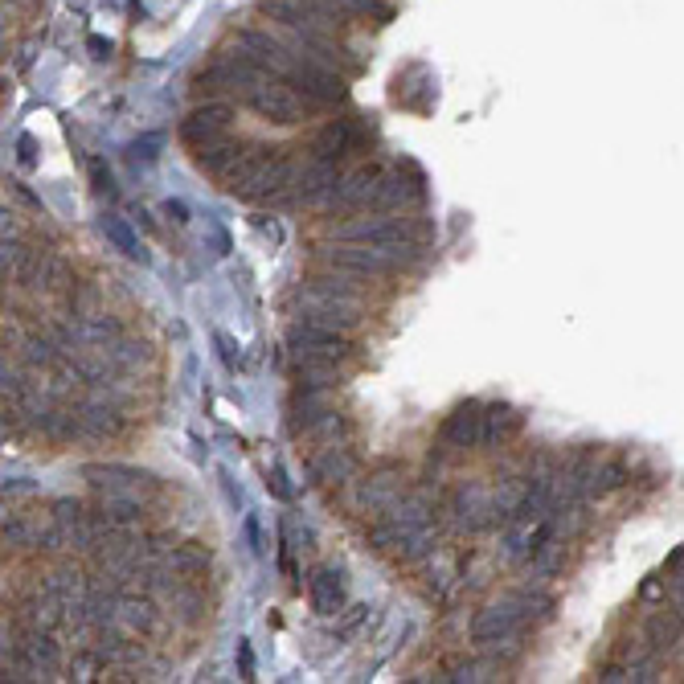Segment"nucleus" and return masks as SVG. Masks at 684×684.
I'll list each match as a JSON object with an SVG mask.
<instances>
[{
	"instance_id": "obj_1",
	"label": "nucleus",
	"mask_w": 684,
	"mask_h": 684,
	"mask_svg": "<svg viewBox=\"0 0 684 684\" xmlns=\"http://www.w3.org/2000/svg\"><path fill=\"white\" fill-rule=\"evenodd\" d=\"M263 17H271L283 33H291L295 46L308 50L312 58H320V62H328L336 70H349V74L361 70V62L349 54L345 41H340L349 33V25L316 13L312 5H304V0H263Z\"/></svg>"
},
{
	"instance_id": "obj_2",
	"label": "nucleus",
	"mask_w": 684,
	"mask_h": 684,
	"mask_svg": "<svg viewBox=\"0 0 684 684\" xmlns=\"http://www.w3.org/2000/svg\"><path fill=\"white\" fill-rule=\"evenodd\" d=\"M435 529H431V508L422 500H398L381 512V521L369 525V545L381 553H394L398 562H418L435 549Z\"/></svg>"
},
{
	"instance_id": "obj_3",
	"label": "nucleus",
	"mask_w": 684,
	"mask_h": 684,
	"mask_svg": "<svg viewBox=\"0 0 684 684\" xmlns=\"http://www.w3.org/2000/svg\"><path fill=\"white\" fill-rule=\"evenodd\" d=\"M414 242L406 246H365V242H328L320 246V259L332 271L345 275H361V279H377V275H394L402 271V263L410 259Z\"/></svg>"
},
{
	"instance_id": "obj_4",
	"label": "nucleus",
	"mask_w": 684,
	"mask_h": 684,
	"mask_svg": "<svg viewBox=\"0 0 684 684\" xmlns=\"http://www.w3.org/2000/svg\"><path fill=\"white\" fill-rule=\"evenodd\" d=\"M287 349H291L295 365H340V361L353 357V340H349V332H340V328L295 320L287 328Z\"/></svg>"
},
{
	"instance_id": "obj_5",
	"label": "nucleus",
	"mask_w": 684,
	"mask_h": 684,
	"mask_svg": "<svg viewBox=\"0 0 684 684\" xmlns=\"http://www.w3.org/2000/svg\"><path fill=\"white\" fill-rule=\"evenodd\" d=\"M267 82V70L254 66L246 54H226V58H213L197 78H193V91L197 95H234L246 99L254 87Z\"/></svg>"
},
{
	"instance_id": "obj_6",
	"label": "nucleus",
	"mask_w": 684,
	"mask_h": 684,
	"mask_svg": "<svg viewBox=\"0 0 684 684\" xmlns=\"http://www.w3.org/2000/svg\"><path fill=\"white\" fill-rule=\"evenodd\" d=\"M242 103H246L254 115H259V119L275 123V127H295V123H304L312 111H320L312 99H304L295 87H287L283 78H267L263 87H254Z\"/></svg>"
},
{
	"instance_id": "obj_7",
	"label": "nucleus",
	"mask_w": 684,
	"mask_h": 684,
	"mask_svg": "<svg viewBox=\"0 0 684 684\" xmlns=\"http://www.w3.org/2000/svg\"><path fill=\"white\" fill-rule=\"evenodd\" d=\"M332 238L336 242H365V246H406L414 238V226L406 218H394L390 209H373V213L365 209L357 218L340 222L332 230Z\"/></svg>"
},
{
	"instance_id": "obj_8",
	"label": "nucleus",
	"mask_w": 684,
	"mask_h": 684,
	"mask_svg": "<svg viewBox=\"0 0 684 684\" xmlns=\"http://www.w3.org/2000/svg\"><path fill=\"white\" fill-rule=\"evenodd\" d=\"M295 304H299V320L308 324H324V328H340V332H353L361 324V312L365 304L361 299H345V295H328V291H316V287H295Z\"/></svg>"
},
{
	"instance_id": "obj_9",
	"label": "nucleus",
	"mask_w": 684,
	"mask_h": 684,
	"mask_svg": "<svg viewBox=\"0 0 684 684\" xmlns=\"http://www.w3.org/2000/svg\"><path fill=\"white\" fill-rule=\"evenodd\" d=\"M373 144V123L369 119H332L312 136V156L345 160L353 152H365Z\"/></svg>"
},
{
	"instance_id": "obj_10",
	"label": "nucleus",
	"mask_w": 684,
	"mask_h": 684,
	"mask_svg": "<svg viewBox=\"0 0 684 684\" xmlns=\"http://www.w3.org/2000/svg\"><path fill=\"white\" fill-rule=\"evenodd\" d=\"M381 177L386 168L377 164H361L353 173H345V181L336 185V193L328 197V213H365V209H377V193H381Z\"/></svg>"
},
{
	"instance_id": "obj_11",
	"label": "nucleus",
	"mask_w": 684,
	"mask_h": 684,
	"mask_svg": "<svg viewBox=\"0 0 684 684\" xmlns=\"http://www.w3.org/2000/svg\"><path fill=\"white\" fill-rule=\"evenodd\" d=\"M82 476L91 480L95 492H156L160 480L152 472H144V467H127V463H87L82 467Z\"/></svg>"
},
{
	"instance_id": "obj_12",
	"label": "nucleus",
	"mask_w": 684,
	"mask_h": 684,
	"mask_svg": "<svg viewBox=\"0 0 684 684\" xmlns=\"http://www.w3.org/2000/svg\"><path fill=\"white\" fill-rule=\"evenodd\" d=\"M340 181H345V173H340V160L312 156L308 164H299V177H295V201H304V205H320V209H324Z\"/></svg>"
},
{
	"instance_id": "obj_13",
	"label": "nucleus",
	"mask_w": 684,
	"mask_h": 684,
	"mask_svg": "<svg viewBox=\"0 0 684 684\" xmlns=\"http://www.w3.org/2000/svg\"><path fill=\"white\" fill-rule=\"evenodd\" d=\"M230 127H234V107L230 103H205V107H193L181 119V140L189 148H197V144L230 136Z\"/></svg>"
},
{
	"instance_id": "obj_14",
	"label": "nucleus",
	"mask_w": 684,
	"mask_h": 684,
	"mask_svg": "<svg viewBox=\"0 0 684 684\" xmlns=\"http://www.w3.org/2000/svg\"><path fill=\"white\" fill-rule=\"evenodd\" d=\"M160 598L156 594H136V590H127L123 586V598H119V627L123 631H132L136 639H152V635H160Z\"/></svg>"
},
{
	"instance_id": "obj_15",
	"label": "nucleus",
	"mask_w": 684,
	"mask_h": 684,
	"mask_svg": "<svg viewBox=\"0 0 684 684\" xmlns=\"http://www.w3.org/2000/svg\"><path fill=\"white\" fill-rule=\"evenodd\" d=\"M484 439V410L480 402H463L439 431V447L443 451H472Z\"/></svg>"
},
{
	"instance_id": "obj_16",
	"label": "nucleus",
	"mask_w": 684,
	"mask_h": 684,
	"mask_svg": "<svg viewBox=\"0 0 684 684\" xmlns=\"http://www.w3.org/2000/svg\"><path fill=\"white\" fill-rule=\"evenodd\" d=\"M406 496V476L402 467H381L369 480H361V492H357V504L369 508V512H386L390 504H398Z\"/></svg>"
},
{
	"instance_id": "obj_17",
	"label": "nucleus",
	"mask_w": 684,
	"mask_h": 684,
	"mask_svg": "<svg viewBox=\"0 0 684 684\" xmlns=\"http://www.w3.org/2000/svg\"><path fill=\"white\" fill-rule=\"evenodd\" d=\"M353 472H357V455L340 443H324L308 463V476L316 484H345V480H353Z\"/></svg>"
},
{
	"instance_id": "obj_18",
	"label": "nucleus",
	"mask_w": 684,
	"mask_h": 684,
	"mask_svg": "<svg viewBox=\"0 0 684 684\" xmlns=\"http://www.w3.org/2000/svg\"><path fill=\"white\" fill-rule=\"evenodd\" d=\"M242 152H246V144H242V140L222 136V140L197 144V148H193V164L201 168V173H209V177H226L230 168L238 164V156H242Z\"/></svg>"
},
{
	"instance_id": "obj_19",
	"label": "nucleus",
	"mask_w": 684,
	"mask_h": 684,
	"mask_svg": "<svg viewBox=\"0 0 684 684\" xmlns=\"http://www.w3.org/2000/svg\"><path fill=\"white\" fill-rule=\"evenodd\" d=\"M308 598H312V607L320 615H340V607H345V582H340V570H332V566L312 570Z\"/></svg>"
},
{
	"instance_id": "obj_20",
	"label": "nucleus",
	"mask_w": 684,
	"mask_h": 684,
	"mask_svg": "<svg viewBox=\"0 0 684 684\" xmlns=\"http://www.w3.org/2000/svg\"><path fill=\"white\" fill-rule=\"evenodd\" d=\"M99 353L107 357V365H111L115 373H132V369H140V365L152 361L148 345H144V340H136V336H115L111 345H103Z\"/></svg>"
},
{
	"instance_id": "obj_21",
	"label": "nucleus",
	"mask_w": 684,
	"mask_h": 684,
	"mask_svg": "<svg viewBox=\"0 0 684 684\" xmlns=\"http://www.w3.org/2000/svg\"><path fill=\"white\" fill-rule=\"evenodd\" d=\"M74 410L82 418V435L87 439H107L123 426V418H119V410L111 402H78Z\"/></svg>"
},
{
	"instance_id": "obj_22",
	"label": "nucleus",
	"mask_w": 684,
	"mask_h": 684,
	"mask_svg": "<svg viewBox=\"0 0 684 684\" xmlns=\"http://www.w3.org/2000/svg\"><path fill=\"white\" fill-rule=\"evenodd\" d=\"M99 230H103V238H107L115 250H123V254H127V259L148 263V250H144V242L136 238V230L127 226L123 218H115V213H103V218H99Z\"/></svg>"
},
{
	"instance_id": "obj_23",
	"label": "nucleus",
	"mask_w": 684,
	"mask_h": 684,
	"mask_svg": "<svg viewBox=\"0 0 684 684\" xmlns=\"http://www.w3.org/2000/svg\"><path fill=\"white\" fill-rule=\"evenodd\" d=\"M680 631H684L680 611H652V615H648V627H644L652 652H668L676 639H680Z\"/></svg>"
},
{
	"instance_id": "obj_24",
	"label": "nucleus",
	"mask_w": 684,
	"mask_h": 684,
	"mask_svg": "<svg viewBox=\"0 0 684 684\" xmlns=\"http://www.w3.org/2000/svg\"><path fill=\"white\" fill-rule=\"evenodd\" d=\"M164 566L185 574V578H205L209 574V549H201V545H173L164 553Z\"/></svg>"
},
{
	"instance_id": "obj_25",
	"label": "nucleus",
	"mask_w": 684,
	"mask_h": 684,
	"mask_svg": "<svg viewBox=\"0 0 684 684\" xmlns=\"http://www.w3.org/2000/svg\"><path fill=\"white\" fill-rule=\"evenodd\" d=\"M517 431H521V414L512 410V406H488L484 410V439L480 443L500 447L508 435H517Z\"/></svg>"
},
{
	"instance_id": "obj_26",
	"label": "nucleus",
	"mask_w": 684,
	"mask_h": 684,
	"mask_svg": "<svg viewBox=\"0 0 684 684\" xmlns=\"http://www.w3.org/2000/svg\"><path fill=\"white\" fill-rule=\"evenodd\" d=\"M33 537H37V521H29L25 512H5V545L33 549Z\"/></svg>"
},
{
	"instance_id": "obj_27",
	"label": "nucleus",
	"mask_w": 684,
	"mask_h": 684,
	"mask_svg": "<svg viewBox=\"0 0 684 684\" xmlns=\"http://www.w3.org/2000/svg\"><path fill=\"white\" fill-rule=\"evenodd\" d=\"M91 177H95V193H115V185H111V173H107V168L99 164V160H91Z\"/></svg>"
},
{
	"instance_id": "obj_28",
	"label": "nucleus",
	"mask_w": 684,
	"mask_h": 684,
	"mask_svg": "<svg viewBox=\"0 0 684 684\" xmlns=\"http://www.w3.org/2000/svg\"><path fill=\"white\" fill-rule=\"evenodd\" d=\"M238 664H242V680H254V652H250L246 639L238 644Z\"/></svg>"
},
{
	"instance_id": "obj_29",
	"label": "nucleus",
	"mask_w": 684,
	"mask_h": 684,
	"mask_svg": "<svg viewBox=\"0 0 684 684\" xmlns=\"http://www.w3.org/2000/svg\"><path fill=\"white\" fill-rule=\"evenodd\" d=\"M267 488H271L279 500H291V488L283 484V476H279V472H271V476H267Z\"/></svg>"
},
{
	"instance_id": "obj_30",
	"label": "nucleus",
	"mask_w": 684,
	"mask_h": 684,
	"mask_svg": "<svg viewBox=\"0 0 684 684\" xmlns=\"http://www.w3.org/2000/svg\"><path fill=\"white\" fill-rule=\"evenodd\" d=\"M164 213H168V218H173V222H189V209H185V201H168V205H164Z\"/></svg>"
},
{
	"instance_id": "obj_31",
	"label": "nucleus",
	"mask_w": 684,
	"mask_h": 684,
	"mask_svg": "<svg viewBox=\"0 0 684 684\" xmlns=\"http://www.w3.org/2000/svg\"><path fill=\"white\" fill-rule=\"evenodd\" d=\"M152 148H156V140H144V144H132V160H152V156H156Z\"/></svg>"
},
{
	"instance_id": "obj_32",
	"label": "nucleus",
	"mask_w": 684,
	"mask_h": 684,
	"mask_svg": "<svg viewBox=\"0 0 684 684\" xmlns=\"http://www.w3.org/2000/svg\"><path fill=\"white\" fill-rule=\"evenodd\" d=\"M218 349H222V361H226L230 369H238V357H234V345H230V340H226V336H218Z\"/></svg>"
},
{
	"instance_id": "obj_33",
	"label": "nucleus",
	"mask_w": 684,
	"mask_h": 684,
	"mask_svg": "<svg viewBox=\"0 0 684 684\" xmlns=\"http://www.w3.org/2000/svg\"><path fill=\"white\" fill-rule=\"evenodd\" d=\"M91 50H95V58H107V54H111V41H103V37H91Z\"/></svg>"
},
{
	"instance_id": "obj_34",
	"label": "nucleus",
	"mask_w": 684,
	"mask_h": 684,
	"mask_svg": "<svg viewBox=\"0 0 684 684\" xmlns=\"http://www.w3.org/2000/svg\"><path fill=\"white\" fill-rule=\"evenodd\" d=\"M21 160H25V164L33 160V140H21Z\"/></svg>"
}]
</instances>
